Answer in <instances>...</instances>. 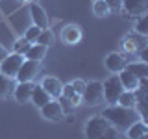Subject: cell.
<instances>
[{
    "mask_svg": "<svg viewBox=\"0 0 148 139\" xmlns=\"http://www.w3.org/2000/svg\"><path fill=\"white\" fill-rule=\"evenodd\" d=\"M102 117L108 119L111 126H115L122 133L126 132L132 124H135L137 120H141L135 108H124V106H119V104H113V106H109V108H106L102 111Z\"/></svg>",
    "mask_w": 148,
    "mask_h": 139,
    "instance_id": "6da1fadb",
    "label": "cell"
},
{
    "mask_svg": "<svg viewBox=\"0 0 148 139\" xmlns=\"http://www.w3.org/2000/svg\"><path fill=\"white\" fill-rule=\"evenodd\" d=\"M102 91H104V98H106V102L113 106V104H117V100H119L120 93L124 91V87H122V83H120L119 76L115 74V76H109L108 80L102 83Z\"/></svg>",
    "mask_w": 148,
    "mask_h": 139,
    "instance_id": "7a4b0ae2",
    "label": "cell"
},
{
    "mask_svg": "<svg viewBox=\"0 0 148 139\" xmlns=\"http://www.w3.org/2000/svg\"><path fill=\"white\" fill-rule=\"evenodd\" d=\"M109 128V120L102 115H95L85 122V137L87 139H100V136Z\"/></svg>",
    "mask_w": 148,
    "mask_h": 139,
    "instance_id": "3957f363",
    "label": "cell"
},
{
    "mask_svg": "<svg viewBox=\"0 0 148 139\" xmlns=\"http://www.w3.org/2000/svg\"><path fill=\"white\" fill-rule=\"evenodd\" d=\"M22 61H24V56L15 54V52L8 54L6 58L0 61V72H2L4 76H8V78H15L18 69H21V65H22Z\"/></svg>",
    "mask_w": 148,
    "mask_h": 139,
    "instance_id": "277c9868",
    "label": "cell"
},
{
    "mask_svg": "<svg viewBox=\"0 0 148 139\" xmlns=\"http://www.w3.org/2000/svg\"><path fill=\"white\" fill-rule=\"evenodd\" d=\"M104 100V91H102V82H89L85 85V91L82 95V102L89 106H98Z\"/></svg>",
    "mask_w": 148,
    "mask_h": 139,
    "instance_id": "5b68a950",
    "label": "cell"
},
{
    "mask_svg": "<svg viewBox=\"0 0 148 139\" xmlns=\"http://www.w3.org/2000/svg\"><path fill=\"white\" fill-rule=\"evenodd\" d=\"M146 35H139V34H128L122 39V48L130 54H139L141 50L146 48Z\"/></svg>",
    "mask_w": 148,
    "mask_h": 139,
    "instance_id": "8992f818",
    "label": "cell"
},
{
    "mask_svg": "<svg viewBox=\"0 0 148 139\" xmlns=\"http://www.w3.org/2000/svg\"><path fill=\"white\" fill-rule=\"evenodd\" d=\"M37 72H39V61H34V59H26L24 58V61H22V65H21V69H18L15 78L18 82H32Z\"/></svg>",
    "mask_w": 148,
    "mask_h": 139,
    "instance_id": "52a82bcc",
    "label": "cell"
},
{
    "mask_svg": "<svg viewBox=\"0 0 148 139\" xmlns=\"http://www.w3.org/2000/svg\"><path fill=\"white\" fill-rule=\"evenodd\" d=\"M146 8H148V0H122V11H124L126 17L145 15Z\"/></svg>",
    "mask_w": 148,
    "mask_h": 139,
    "instance_id": "ba28073f",
    "label": "cell"
},
{
    "mask_svg": "<svg viewBox=\"0 0 148 139\" xmlns=\"http://www.w3.org/2000/svg\"><path fill=\"white\" fill-rule=\"evenodd\" d=\"M30 17L34 21V26L46 30L48 28V15H46L45 8H41L37 2H30Z\"/></svg>",
    "mask_w": 148,
    "mask_h": 139,
    "instance_id": "9c48e42d",
    "label": "cell"
},
{
    "mask_svg": "<svg viewBox=\"0 0 148 139\" xmlns=\"http://www.w3.org/2000/svg\"><path fill=\"white\" fill-rule=\"evenodd\" d=\"M104 63H106V69H108L109 72H120V71H124L126 69V65H128V59L124 58L122 54H119V52H111L108 54V58L104 59Z\"/></svg>",
    "mask_w": 148,
    "mask_h": 139,
    "instance_id": "30bf717a",
    "label": "cell"
},
{
    "mask_svg": "<svg viewBox=\"0 0 148 139\" xmlns=\"http://www.w3.org/2000/svg\"><path fill=\"white\" fill-rule=\"evenodd\" d=\"M41 109V115H43L45 119H48V120H61L65 115H63V111H61V106H59V102L58 100H50V102H46V104L43 106V108H39Z\"/></svg>",
    "mask_w": 148,
    "mask_h": 139,
    "instance_id": "8fae6325",
    "label": "cell"
},
{
    "mask_svg": "<svg viewBox=\"0 0 148 139\" xmlns=\"http://www.w3.org/2000/svg\"><path fill=\"white\" fill-rule=\"evenodd\" d=\"M61 41L65 45H76L82 41V28L76 24H67L61 32Z\"/></svg>",
    "mask_w": 148,
    "mask_h": 139,
    "instance_id": "7c38bea8",
    "label": "cell"
},
{
    "mask_svg": "<svg viewBox=\"0 0 148 139\" xmlns=\"http://www.w3.org/2000/svg\"><path fill=\"white\" fill-rule=\"evenodd\" d=\"M32 89H34V83L32 82H18L13 89V96H15L17 102L21 104H26L32 98Z\"/></svg>",
    "mask_w": 148,
    "mask_h": 139,
    "instance_id": "4fadbf2b",
    "label": "cell"
},
{
    "mask_svg": "<svg viewBox=\"0 0 148 139\" xmlns=\"http://www.w3.org/2000/svg\"><path fill=\"white\" fill-rule=\"evenodd\" d=\"M41 87L50 95V98H59L61 96V89H63V83L59 82V78L54 76H46L43 82H41Z\"/></svg>",
    "mask_w": 148,
    "mask_h": 139,
    "instance_id": "5bb4252c",
    "label": "cell"
},
{
    "mask_svg": "<svg viewBox=\"0 0 148 139\" xmlns=\"http://www.w3.org/2000/svg\"><path fill=\"white\" fill-rule=\"evenodd\" d=\"M124 133L128 136V139H148V126L143 120H137V122L132 124Z\"/></svg>",
    "mask_w": 148,
    "mask_h": 139,
    "instance_id": "9a60e30c",
    "label": "cell"
},
{
    "mask_svg": "<svg viewBox=\"0 0 148 139\" xmlns=\"http://www.w3.org/2000/svg\"><path fill=\"white\" fill-rule=\"evenodd\" d=\"M117 76H119L120 83H122V87H124L126 91H135L137 87H139V78L133 76L132 72H128L126 69H124V71H120Z\"/></svg>",
    "mask_w": 148,
    "mask_h": 139,
    "instance_id": "2e32d148",
    "label": "cell"
},
{
    "mask_svg": "<svg viewBox=\"0 0 148 139\" xmlns=\"http://www.w3.org/2000/svg\"><path fill=\"white\" fill-rule=\"evenodd\" d=\"M46 52H48V46H45V45H30V48H28L26 54H24V58L41 63V59H45Z\"/></svg>",
    "mask_w": 148,
    "mask_h": 139,
    "instance_id": "e0dca14e",
    "label": "cell"
},
{
    "mask_svg": "<svg viewBox=\"0 0 148 139\" xmlns=\"http://www.w3.org/2000/svg\"><path fill=\"white\" fill-rule=\"evenodd\" d=\"M30 100L34 102L37 108H43L46 102H50L52 98H50V95H48V93H46L41 85H34V89H32V98H30Z\"/></svg>",
    "mask_w": 148,
    "mask_h": 139,
    "instance_id": "ac0fdd59",
    "label": "cell"
},
{
    "mask_svg": "<svg viewBox=\"0 0 148 139\" xmlns=\"http://www.w3.org/2000/svg\"><path fill=\"white\" fill-rule=\"evenodd\" d=\"M126 71L132 72L133 76H137L139 80H143V78L148 76V65H146V61H139V63H130L128 61Z\"/></svg>",
    "mask_w": 148,
    "mask_h": 139,
    "instance_id": "d6986e66",
    "label": "cell"
},
{
    "mask_svg": "<svg viewBox=\"0 0 148 139\" xmlns=\"http://www.w3.org/2000/svg\"><path fill=\"white\" fill-rule=\"evenodd\" d=\"M117 104H119V106H124V108H135V104H137L135 91H126V89H124L122 93H120Z\"/></svg>",
    "mask_w": 148,
    "mask_h": 139,
    "instance_id": "ffe728a7",
    "label": "cell"
},
{
    "mask_svg": "<svg viewBox=\"0 0 148 139\" xmlns=\"http://www.w3.org/2000/svg\"><path fill=\"white\" fill-rule=\"evenodd\" d=\"M61 96H65L67 100H71V104L74 106V108L82 104V95H78V93L72 89V85H71V83L63 85V89H61Z\"/></svg>",
    "mask_w": 148,
    "mask_h": 139,
    "instance_id": "44dd1931",
    "label": "cell"
},
{
    "mask_svg": "<svg viewBox=\"0 0 148 139\" xmlns=\"http://www.w3.org/2000/svg\"><path fill=\"white\" fill-rule=\"evenodd\" d=\"M13 91V78H8L0 72V98L8 96Z\"/></svg>",
    "mask_w": 148,
    "mask_h": 139,
    "instance_id": "7402d4cb",
    "label": "cell"
},
{
    "mask_svg": "<svg viewBox=\"0 0 148 139\" xmlns=\"http://www.w3.org/2000/svg\"><path fill=\"white\" fill-rule=\"evenodd\" d=\"M92 13H95L96 17H108L109 15V8H108V4L104 2V0H95V4H92Z\"/></svg>",
    "mask_w": 148,
    "mask_h": 139,
    "instance_id": "603a6c76",
    "label": "cell"
},
{
    "mask_svg": "<svg viewBox=\"0 0 148 139\" xmlns=\"http://www.w3.org/2000/svg\"><path fill=\"white\" fill-rule=\"evenodd\" d=\"M135 34H139V35H148V17L146 15H139L137 24H135Z\"/></svg>",
    "mask_w": 148,
    "mask_h": 139,
    "instance_id": "cb8c5ba5",
    "label": "cell"
},
{
    "mask_svg": "<svg viewBox=\"0 0 148 139\" xmlns=\"http://www.w3.org/2000/svg\"><path fill=\"white\" fill-rule=\"evenodd\" d=\"M52 41H54V34L48 30V28H46V30H41V34H39V37H37L35 43H37V45L48 46V45H52Z\"/></svg>",
    "mask_w": 148,
    "mask_h": 139,
    "instance_id": "d4e9b609",
    "label": "cell"
},
{
    "mask_svg": "<svg viewBox=\"0 0 148 139\" xmlns=\"http://www.w3.org/2000/svg\"><path fill=\"white\" fill-rule=\"evenodd\" d=\"M100 139H124V136H122V132H119L115 126H111V124H109V128L100 136Z\"/></svg>",
    "mask_w": 148,
    "mask_h": 139,
    "instance_id": "484cf974",
    "label": "cell"
},
{
    "mask_svg": "<svg viewBox=\"0 0 148 139\" xmlns=\"http://www.w3.org/2000/svg\"><path fill=\"white\" fill-rule=\"evenodd\" d=\"M41 34V28H37V26H30L28 30L24 32V39L28 41V43H35L37 41V37H39Z\"/></svg>",
    "mask_w": 148,
    "mask_h": 139,
    "instance_id": "4316f807",
    "label": "cell"
},
{
    "mask_svg": "<svg viewBox=\"0 0 148 139\" xmlns=\"http://www.w3.org/2000/svg\"><path fill=\"white\" fill-rule=\"evenodd\" d=\"M30 45L32 43H28V41L22 37V39H18V41H15V46H13V52L15 54H21V56H24L26 54V50L30 48Z\"/></svg>",
    "mask_w": 148,
    "mask_h": 139,
    "instance_id": "83f0119b",
    "label": "cell"
},
{
    "mask_svg": "<svg viewBox=\"0 0 148 139\" xmlns=\"http://www.w3.org/2000/svg\"><path fill=\"white\" fill-rule=\"evenodd\" d=\"M59 106H61V111H63V115H71L72 111H74V106L71 104V100H67L65 96H59Z\"/></svg>",
    "mask_w": 148,
    "mask_h": 139,
    "instance_id": "f1b7e54d",
    "label": "cell"
},
{
    "mask_svg": "<svg viewBox=\"0 0 148 139\" xmlns=\"http://www.w3.org/2000/svg\"><path fill=\"white\" fill-rule=\"evenodd\" d=\"M104 2L108 4L109 11H113V13L122 11V0H104Z\"/></svg>",
    "mask_w": 148,
    "mask_h": 139,
    "instance_id": "f546056e",
    "label": "cell"
},
{
    "mask_svg": "<svg viewBox=\"0 0 148 139\" xmlns=\"http://www.w3.org/2000/svg\"><path fill=\"white\" fill-rule=\"evenodd\" d=\"M71 85H72V89L78 93V95H83V91H85V85H87V82H83V80H74L71 82Z\"/></svg>",
    "mask_w": 148,
    "mask_h": 139,
    "instance_id": "4dcf8cb0",
    "label": "cell"
},
{
    "mask_svg": "<svg viewBox=\"0 0 148 139\" xmlns=\"http://www.w3.org/2000/svg\"><path fill=\"white\" fill-rule=\"evenodd\" d=\"M8 54H9V52H8V50H6V48H4V46H2V45H0V61H2V59H4V58H6V56H8Z\"/></svg>",
    "mask_w": 148,
    "mask_h": 139,
    "instance_id": "1f68e13d",
    "label": "cell"
},
{
    "mask_svg": "<svg viewBox=\"0 0 148 139\" xmlns=\"http://www.w3.org/2000/svg\"><path fill=\"white\" fill-rule=\"evenodd\" d=\"M26 2H30V0H26ZM32 2H34V0H32Z\"/></svg>",
    "mask_w": 148,
    "mask_h": 139,
    "instance_id": "d6a6232c",
    "label": "cell"
}]
</instances>
